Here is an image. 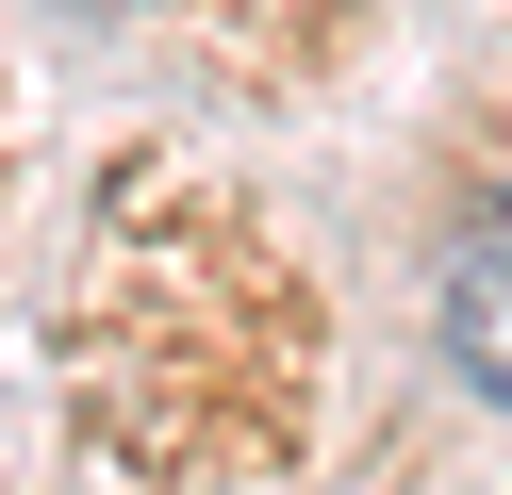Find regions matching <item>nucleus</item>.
<instances>
[{
	"label": "nucleus",
	"instance_id": "1",
	"mask_svg": "<svg viewBox=\"0 0 512 495\" xmlns=\"http://www.w3.org/2000/svg\"><path fill=\"white\" fill-rule=\"evenodd\" d=\"M430 347H446V380H463V396H496V413H512V182L446 231V264H430Z\"/></svg>",
	"mask_w": 512,
	"mask_h": 495
}]
</instances>
